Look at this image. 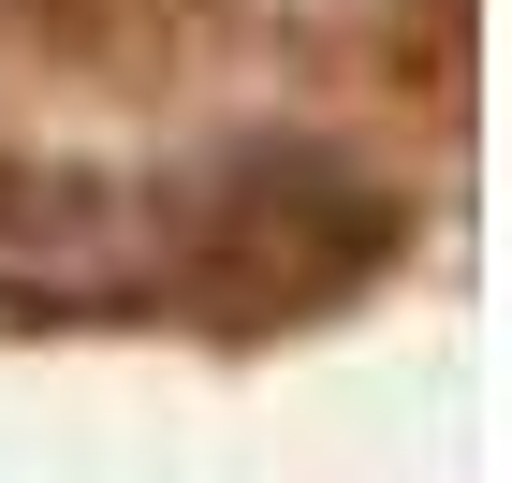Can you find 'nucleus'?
<instances>
[{
  "instance_id": "nucleus-1",
  "label": "nucleus",
  "mask_w": 512,
  "mask_h": 483,
  "mask_svg": "<svg viewBox=\"0 0 512 483\" xmlns=\"http://www.w3.org/2000/svg\"><path fill=\"white\" fill-rule=\"evenodd\" d=\"M381 249H395V191L352 176V161H322V147H235L161 220V264H191L220 308H322Z\"/></svg>"
},
{
  "instance_id": "nucleus-2",
  "label": "nucleus",
  "mask_w": 512,
  "mask_h": 483,
  "mask_svg": "<svg viewBox=\"0 0 512 483\" xmlns=\"http://www.w3.org/2000/svg\"><path fill=\"white\" fill-rule=\"evenodd\" d=\"M161 279V205H132L88 161H15L0 176V293L44 308H103V293Z\"/></svg>"
}]
</instances>
